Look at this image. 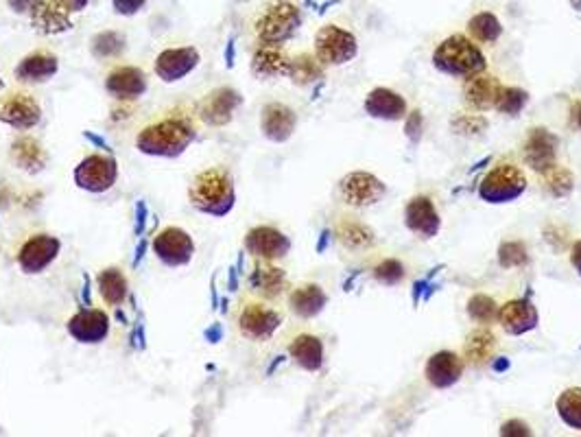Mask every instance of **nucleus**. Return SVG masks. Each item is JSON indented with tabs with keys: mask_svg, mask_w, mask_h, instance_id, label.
<instances>
[{
	"mask_svg": "<svg viewBox=\"0 0 581 437\" xmlns=\"http://www.w3.org/2000/svg\"><path fill=\"white\" fill-rule=\"evenodd\" d=\"M9 5L16 11H27V14L33 16L44 5V0H9Z\"/></svg>",
	"mask_w": 581,
	"mask_h": 437,
	"instance_id": "09e8293b",
	"label": "nucleus"
},
{
	"mask_svg": "<svg viewBox=\"0 0 581 437\" xmlns=\"http://www.w3.org/2000/svg\"><path fill=\"white\" fill-rule=\"evenodd\" d=\"M153 252L164 265L182 267L191 263L195 254V245L191 234H186L180 228H164L156 239H153Z\"/></svg>",
	"mask_w": 581,
	"mask_h": 437,
	"instance_id": "1a4fd4ad",
	"label": "nucleus"
},
{
	"mask_svg": "<svg viewBox=\"0 0 581 437\" xmlns=\"http://www.w3.org/2000/svg\"><path fill=\"white\" fill-rule=\"evenodd\" d=\"M529 103V92L516 86H503L501 94H498L496 101V110L507 116H518L527 108Z\"/></svg>",
	"mask_w": 581,
	"mask_h": 437,
	"instance_id": "58836bf2",
	"label": "nucleus"
},
{
	"mask_svg": "<svg viewBox=\"0 0 581 437\" xmlns=\"http://www.w3.org/2000/svg\"><path fill=\"white\" fill-rule=\"evenodd\" d=\"M498 350V339L494 333H490L488 328L472 330L466 339L464 346V359L472 365V368H483L485 363H490L494 359V354Z\"/></svg>",
	"mask_w": 581,
	"mask_h": 437,
	"instance_id": "c85d7f7f",
	"label": "nucleus"
},
{
	"mask_svg": "<svg viewBox=\"0 0 581 437\" xmlns=\"http://www.w3.org/2000/svg\"><path fill=\"white\" fill-rule=\"evenodd\" d=\"M291 59L280 44H260L252 57V73L260 79H274L289 75Z\"/></svg>",
	"mask_w": 581,
	"mask_h": 437,
	"instance_id": "393cba45",
	"label": "nucleus"
},
{
	"mask_svg": "<svg viewBox=\"0 0 581 437\" xmlns=\"http://www.w3.org/2000/svg\"><path fill=\"white\" fill-rule=\"evenodd\" d=\"M59 254V241L51 234H35L20 247L18 265L25 274H40Z\"/></svg>",
	"mask_w": 581,
	"mask_h": 437,
	"instance_id": "4468645a",
	"label": "nucleus"
},
{
	"mask_svg": "<svg viewBox=\"0 0 581 437\" xmlns=\"http://www.w3.org/2000/svg\"><path fill=\"white\" fill-rule=\"evenodd\" d=\"M374 278L385 287H394L405 278V265L396 261V258H385L383 263L374 267Z\"/></svg>",
	"mask_w": 581,
	"mask_h": 437,
	"instance_id": "37998d69",
	"label": "nucleus"
},
{
	"mask_svg": "<svg viewBox=\"0 0 581 437\" xmlns=\"http://www.w3.org/2000/svg\"><path fill=\"white\" fill-rule=\"evenodd\" d=\"M125 49V40L114 31H103L92 40V53L97 57H116Z\"/></svg>",
	"mask_w": 581,
	"mask_h": 437,
	"instance_id": "79ce46f5",
	"label": "nucleus"
},
{
	"mask_svg": "<svg viewBox=\"0 0 581 437\" xmlns=\"http://www.w3.org/2000/svg\"><path fill=\"white\" fill-rule=\"evenodd\" d=\"M501 90H503L501 81L492 75H485V70H483V73H477L466 79L464 99L472 110L485 112V110L496 108V101Z\"/></svg>",
	"mask_w": 581,
	"mask_h": 437,
	"instance_id": "b1692460",
	"label": "nucleus"
},
{
	"mask_svg": "<svg viewBox=\"0 0 581 437\" xmlns=\"http://www.w3.org/2000/svg\"><path fill=\"white\" fill-rule=\"evenodd\" d=\"M105 88L118 101H136L147 90V77L136 66H118L105 79Z\"/></svg>",
	"mask_w": 581,
	"mask_h": 437,
	"instance_id": "412c9836",
	"label": "nucleus"
},
{
	"mask_svg": "<svg viewBox=\"0 0 581 437\" xmlns=\"http://www.w3.org/2000/svg\"><path fill=\"white\" fill-rule=\"evenodd\" d=\"M422 132H424V121H422V114L415 110L407 116V123H405V134L407 138L411 140V143H420V138H422Z\"/></svg>",
	"mask_w": 581,
	"mask_h": 437,
	"instance_id": "a18cd8bd",
	"label": "nucleus"
},
{
	"mask_svg": "<svg viewBox=\"0 0 581 437\" xmlns=\"http://www.w3.org/2000/svg\"><path fill=\"white\" fill-rule=\"evenodd\" d=\"M188 197H191V204L199 212H204V215L225 217L236 202L234 182L228 171L208 169L195 177Z\"/></svg>",
	"mask_w": 581,
	"mask_h": 437,
	"instance_id": "7ed1b4c3",
	"label": "nucleus"
},
{
	"mask_svg": "<svg viewBox=\"0 0 581 437\" xmlns=\"http://www.w3.org/2000/svg\"><path fill=\"white\" fill-rule=\"evenodd\" d=\"M339 195L348 206L367 208L381 202L387 195V186L372 173L354 171L339 182Z\"/></svg>",
	"mask_w": 581,
	"mask_h": 437,
	"instance_id": "0eeeda50",
	"label": "nucleus"
},
{
	"mask_svg": "<svg viewBox=\"0 0 581 437\" xmlns=\"http://www.w3.org/2000/svg\"><path fill=\"white\" fill-rule=\"evenodd\" d=\"M527 191V177L516 164H498L479 184V197L485 204H509L523 197Z\"/></svg>",
	"mask_w": 581,
	"mask_h": 437,
	"instance_id": "39448f33",
	"label": "nucleus"
},
{
	"mask_svg": "<svg viewBox=\"0 0 581 437\" xmlns=\"http://www.w3.org/2000/svg\"><path fill=\"white\" fill-rule=\"evenodd\" d=\"M291 359L306 372H317L324 365V344L315 335H298L289 346Z\"/></svg>",
	"mask_w": 581,
	"mask_h": 437,
	"instance_id": "bb28decb",
	"label": "nucleus"
},
{
	"mask_svg": "<svg viewBox=\"0 0 581 437\" xmlns=\"http://www.w3.org/2000/svg\"><path fill=\"white\" fill-rule=\"evenodd\" d=\"M461 374H464V359L459 354L442 350L435 352L433 357L426 361L424 376L435 389H448L461 381Z\"/></svg>",
	"mask_w": 581,
	"mask_h": 437,
	"instance_id": "a211bd4d",
	"label": "nucleus"
},
{
	"mask_svg": "<svg viewBox=\"0 0 581 437\" xmlns=\"http://www.w3.org/2000/svg\"><path fill=\"white\" fill-rule=\"evenodd\" d=\"M145 223H147V204L138 202V223H136V232L138 234L145 230Z\"/></svg>",
	"mask_w": 581,
	"mask_h": 437,
	"instance_id": "3c124183",
	"label": "nucleus"
},
{
	"mask_svg": "<svg viewBox=\"0 0 581 437\" xmlns=\"http://www.w3.org/2000/svg\"><path fill=\"white\" fill-rule=\"evenodd\" d=\"M234 64V42H230V46H228V66H232Z\"/></svg>",
	"mask_w": 581,
	"mask_h": 437,
	"instance_id": "4d7b16f0",
	"label": "nucleus"
},
{
	"mask_svg": "<svg viewBox=\"0 0 581 437\" xmlns=\"http://www.w3.org/2000/svg\"><path fill=\"white\" fill-rule=\"evenodd\" d=\"M97 285H99V293L101 298L108 302L110 306H118L123 304L127 298V278L121 269L110 267L99 274L97 278Z\"/></svg>",
	"mask_w": 581,
	"mask_h": 437,
	"instance_id": "473e14b6",
	"label": "nucleus"
},
{
	"mask_svg": "<svg viewBox=\"0 0 581 437\" xmlns=\"http://www.w3.org/2000/svg\"><path fill=\"white\" fill-rule=\"evenodd\" d=\"M40 118H42L40 105L27 92H11L0 101V121L16 129H22V132L38 125Z\"/></svg>",
	"mask_w": 581,
	"mask_h": 437,
	"instance_id": "f8f14e48",
	"label": "nucleus"
},
{
	"mask_svg": "<svg viewBox=\"0 0 581 437\" xmlns=\"http://www.w3.org/2000/svg\"><path fill=\"white\" fill-rule=\"evenodd\" d=\"M359 53V42L354 33L337 25H326L315 35V55L326 66H343L352 62Z\"/></svg>",
	"mask_w": 581,
	"mask_h": 437,
	"instance_id": "423d86ee",
	"label": "nucleus"
},
{
	"mask_svg": "<svg viewBox=\"0 0 581 437\" xmlns=\"http://www.w3.org/2000/svg\"><path fill=\"white\" fill-rule=\"evenodd\" d=\"M365 112L367 116L378 118V121L396 123L407 118V101L389 88H374L365 97Z\"/></svg>",
	"mask_w": 581,
	"mask_h": 437,
	"instance_id": "5701e85b",
	"label": "nucleus"
},
{
	"mask_svg": "<svg viewBox=\"0 0 581 437\" xmlns=\"http://www.w3.org/2000/svg\"><path fill=\"white\" fill-rule=\"evenodd\" d=\"M68 333L81 344H99L110 333V317L99 309H81L70 317Z\"/></svg>",
	"mask_w": 581,
	"mask_h": 437,
	"instance_id": "6ab92c4d",
	"label": "nucleus"
},
{
	"mask_svg": "<svg viewBox=\"0 0 581 437\" xmlns=\"http://www.w3.org/2000/svg\"><path fill=\"white\" fill-rule=\"evenodd\" d=\"M503 437H529L531 429L523 420H507L501 427Z\"/></svg>",
	"mask_w": 581,
	"mask_h": 437,
	"instance_id": "49530a36",
	"label": "nucleus"
},
{
	"mask_svg": "<svg viewBox=\"0 0 581 437\" xmlns=\"http://www.w3.org/2000/svg\"><path fill=\"white\" fill-rule=\"evenodd\" d=\"M557 147H560V140H557L555 134H551L549 129L544 127H536L531 129L525 140L523 158L531 167V171H536L540 175L555 164Z\"/></svg>",
	"mask_w": 581,
	"mask_h": 437,
	"instance_id": "ddd939ff",
	"label": "nucleus"
},
{
	"mask_svg": "<svg viewBox=\"0 0 581 437\" xmlns=\"http://www.w3.org/2000/svg\"><path fill=\"white\" fill-rule=\"evenodd\" d=\"M405 226L418 234L420 239H435L442 230V217L437 215V210L429 197L418 195L405 206Z\"/></svg>",
	"mask_w": 581,
	"mask_h": 437,
	"instance_id": "dca6fc26",
	"label": "nucleus"
},
{
	"mask_svg": "<svg viewBox=\"0 0 581 437\" xmlns=\"http://www.w3.org/2000/svg\"><path fill=\"white\" fill-rule=\"evenodd\" d=\"M571 265H573V269L577 271V274L581 276V241H575V245H573V250H571Z\"/></svg>",
	"mask_w": 581,
	"mask_h": 437,
	"instance_id": "8fccbe9b",
	"label": "nucleus"
},
{
	"mask_svg": "<svg viewBox=\"0 0 581 437\" xmlns=\"http://www.w3.org/2000/svg\"><path fill=\"white\" fill-rule=\"evenodd\" d=\"M326 241H328V232H324V239H322V243H319V245H317V250H319V252H324V247H326Z\"/></svg>",
	"mask_w": 581,
	"mask_h": 437,
	"instance_id": "13d9d810",
	"label": "nucleus"
},
{
	"mask_svg": "<svg viewBox=\"0 0 581 437\" xmlns=\"http://www.w3.org/2000/svg\"><path fill=\"white\" fill-rule=\"evenodd\" d=\"M195 140V125L186 116H166L162 121L145 127L136 138V147L147 156L175 158Z\"/></svg>",
	"mask_w": 581,
	"mask_h": 437,
	"instance_id": "f257e3e1",
	"label": "nucleus"
},
{
	"mask_svg": "<svg viewBox=\"0 0 581 437\" xmlns=\"http://www.w3.org/2000/svg\"><path fill=\"white\" fill-rule=\"evenodd\" d=\"M328 304V295L319 285H302L298 289H293L289 306L291 311L302 317V320H311V317H317L326 309Z\"/></svg>",
	"mask_w": 581,
	"mask_h": 437,
	"instance_id": "cd10ccee",
	"label": "nucleus"
},
{
	"mask_svg": "<svg viewBox=\"0 0 581 437\" xmlns=\"http://www.w3.org/2000/svg\"><path fill=\"white\" fill-rule=\"evenodd\" d=\"M199 64V53L193 46L184 49H166L156 59V73L162 81H180L188 73H193Z\"/></svg>",
	"mask_w": 581,
	"mask_h": 437,
	"instance_id": "4be33fe9",
	"label": "nucleus"
},
{
	"mask_svg": "<svg viewBox=\"0 0 581 437\" xmlns=\"http://www.w3.org/2000/svg\"><path fill=\"white\" fill-rule=\"evenodd\" d=\"M57 66L55 55L38 51L22 59L16 68V77L20 81H31V84H42V81L51 79L57 73Z\"/></svg>",
	"mask_w": 581,
	"mask_h": 437,
	"instance_id": "c756f323",
	"label": "nucleus"
},
{
	"mask_svg": "<svg viewBox=\"0 0 581 437\" xmlns=\"http://www.w3.org/2000/svg\"><path fill=\"white\" fill-rule=\"evenodd\" d=\"M453 129L461 136H477L488 129V121L479 114H461L453 118Z\"/></svg>",
	"mask_w": 581,
	"mask_h": 437,
	"instance_id": "c03bdc74",
	"label": "nucleus"
},
{
	"mask_svg": "<svg viewBox=\"0 0 581 437\" xmlns=\"http://www.w3.org/2000/svg\"><path fill=\"white\" fill-rule=\"evenodd\" d=\"M245 250L256 256L258 261H278L291 250V241L287 234L271 226H258L249 230L245 236Z\"/></svg>",
	"mask_w": 581,
	"mask_h": 437,
	"instance_id": "9d476101",
	"label": "nucleus"
},
{
	"mask_svg": "<svg viewBox=\"0 0 581 437\" xmlns=\"http://www.w3.org/2000/svg\"><path fill=\"white\" fill-rule=\"evenodd\" d=\"M241 101H243L241 94L236 90L217 88L215 92H210L208 97L199 105L201 121L212 125V127H221L225 123H230L232 114L236 112V108H239Z\"/></svg>",
	"mask_w": 581,
	"mask_h": 437,
	"instance_id": "f3484780",
	"label": "nucleus"
},
{
	"mask_svg": "<svg viewBox=\"0 0 581 437\" xmlns=\"http://www.w3.org/2000/svg\"><path fill=\"white\" fill-rule=\"evenodd\" d=\"M295 125H298V116L284 103L265 105L263 116H260V129L271 143H287L295 132Z\"/></svg>",
	"mask_w": 581,
	"mask_h": 437,
	"instance_id": "aec40b11",
	"label": "nucleus"
},
{
	"mask_svg": "<svg viewBox=\"0 0 581 437\" xmlns=\"http://www.w3.org/2000/svg\"><path fill=\"white\" fill-rule=\"evenodd\" d=\"M496 320L507 335L523 337V335L531 333V330L538 328L540 315H538V309L533 306L531 300L518 298V300L505 302L501 309H498Z\"/></svg>",
	"mask_w": 581,
	"mask_h": 437,
	"instance_id": "9b49d317",
	"label": "nucleus"
},
{
	"mask_svg": "<svg viewBox=\"0 0 581 437\" xmlns=\"http://www.w3.org/2000/svg\"><path fill=\"white\" fill-rule=\"evenodd\" d=\"M468 33L474 42L494 44L503 35V25L490 11H481V14L470 18Z\"/></svg>",
	"mask_w": 581,
	"mask_h": 437,
	"instance_id": "f704fd0d",
	"label": "nucleus"
},
{
	"mask_svg": "<svg viewBox=\"0 0 581 437\" xmlns=\"http://www.w3.org/2000/svg\"><path fill=\"white\" fill-rule=\"evenodd\" d=\"M542 175V184L547 191L553 195V197H568L573 193V188H575V177L573 173L568 171L566 167H560V164H553V167H549Z\"/></svg>",
	"mask_w": 581,
	"mask_h": 437,
	"instance_id": "4c0bfd02",
	"label": "nucleus"
},
{
	"mask_svg": "<svg viewBox=\"0 0 581 437\" xmlns=\"http://www.w3.org/2000/svg\"><path fill=\"white\" fill-rule=\"evenodd\" d=\"M70 5L66 0H44V5L33 14V22L44 33H62L70 29Z\"/></svg>",
	"mask_w": 581,
	"mask_h": 437,
	"instance_id": "7c9ffc66",
	"label": "nucleus"
},
{
	"mask_svg": "<svg viewBox=\"0 0 581 437\" xmlns=\"http://www.w3.org/2000/svg\"><path fill=\"white\" fill-rule=\"evenodd\" d=\"M289 77L293 79V84L298 86H311L315 81L324 77V64L319 62L317 55H308L302 53L295 59H291V68H289Z\"/></svg>",
	"mask_w": 581,
	"mask_h": 437,
	"instance_id": "c9c22d12",
	"label": "nucleus"
},
{
	"mask_svg": "<svg viewBox=\"0 0 581 437\" xmlns=\"http://www.w3.org/2000/svg\"><path fill=\"white\" fill-rule=\"evenodd\" d=\"M337 239L348 247V250H363L374 243V232L357 221H341L337 226Z\"/></svg>",
	"mask_w": 581,
	"mask_h": 437,
	"instance_id": "e433bc0d",
	"label": "nucleus"
},
{
	"mask_svg": "<svg viewBox=\"0 0 581 437\" xmlns=\"http://www.w3.org/2000/svg\"><path fill=\"white\" fill-rule=\"evenodd\" d=\"M118 167L112 156H101V153H92V156L83 158L79 167L75 169V182L83 191L90 193H105L110 191L116 182Z\"/></svg>",
	"mask_w": 581,
	"mask_h": 437,
	"instance_id": "6e6552de",
	"label": "nucleus"
},
{
	"mask_svg": "<svg viewBox=\"0 0 581 437\" xmlns=\"http://www.w3.org/2000/svg\"><path fill=\"white\" fill-rule=\"evenodd\" d=\"M147 0H112V5L114 9L118 11V14H125V16H132L136 14V11H140L142 7H145Z\"/></svg>",
	"mask_w": 581,
	"mask_h": 437,
	"instance_id": "de8ad7c7",
	"label": "nucleus"
},
{
	"mask_svg": "<svg viewBox=\"0 0 581 437\" xmlns=\"http://www.w3.org/2000/svg\"><path fill=\"white\" fill-rule=\"evenodd\" d=\"M282 324V315L265 304H247L239 315L241 333L252 341H265Z\"/></svg>",
	"mask_w": 581,
	"mask_h": 437,
	"instance_id": "2eb2a0df",
	"label": "nucleus"
},
{
	"mask_svg": "<svg viewBox=\"0 0 581 437\" xmlns=\"http://www.w3.org/2000/svg\"><path fill=\"white\" fill-rule=\"evenodd\" d=\"M249 285L265 300H274L287 287V274L271 261H258L252 276H249Z\"/></svg>",
	"mask_w": 581,
	"mask_h": 437,
	"instance_id": "a878e982",
	"label": "nucleus"
},
{
	"mask_svg": "<svg viewBox=\"0 0 581 437\" xmlns=\"http://www.w3.org/2000/svg\"><path fill=\"white\" fill-rule=\"evenodd\" d=\"M0 90H3V79H0Z\"/></svg>",
	"mask_w": 581,
	"mask_h": 437,
	"instance_id": "052dcab7",
	"label": "nucleus"
},
{
	"mask_svg": "<svg viewBox=\"0 0 581 437\" xmlns=\"http://www.w3.org/2000/svg\"><path fill=\"white\" fill-rule=\"evenodd\" d=\"M300 25V9L289 0H276L256 20V35L263 44H284L298 33Z\"/></svg>",
	"mask_w": 581,
	"mask_h": 437,
	"instance_id": "20e7f679",
	"label": "nucleus"
},
{
	"mask_svg": "<svg viewBox=\"0 0 581 437\" xmlns=\"http://www.w3.org/2000/svg\"><path fill=\"white\" fill-rule=\"evenodd\" d=\"M206 337H208V341H212V344H215V341L221 339V326L217 324V326H212L210 330H206Z\"/></svg>",
	"mask_w": 581,
	"mask_h": 437,
	"instance_id": "864d4df0",
	"label": "nucleus"
},
{
	"mask_svg": "<svg viewBox=\"0 0 581 437\" xmlns=\"http://www.w3.org/2000/svg\"><path fill=\"white\" fill-rule=\"evenodd\" d=\"M557 416L568 429L581 431V387H568L555 400Z\"/></svg>",
	"mask_w": 581,
	"mask_h": 437,
	"instance_id": "72a5a7b5",
	"label": "nucleus"
},
{
	"mask_svg": "<svg viewBox=\"0 0 581 437\" xmlns=\"http://www.w3.org/2000/svg\"><path fill=\"white\" fill-rule=\"evenodd\" d=\"M468 315L472 322H477L481 326H490L498 317V304L485 293L472 295L468 300Z\"/></svg>",
	"mask_w": 581,
	"mask_h": 437,
	"instance_id": "ea45409f",
	"label": "nucleus"
},
{
	"mask_svg": "<svg viewBox=\"0 0 581 437\" xmlns=\"http://www.w3.org/2000/svg\"><path fill=\"white\" fill-rule=\"evenodd\" d=\"M571 118H573L575 127L581 129V101H575V103H573V108H571Z\"/></svg>",
	"mask_w": 581,
	"mask_h": 437,
	"instance_id": "603ef678",
	"label": "nucleus"
},
{
	"mask_svg": "<svg viewBox=\"0 0 581 437\" xmlns=\"http://www.w3.org/2000/svg\"><path fill=\"white\" fill-rule=\"evenodd\" d=\"M433 66L444 75L468 79L477 73H483L485 66V55L468 35L455 33L446 38L444 42L437 44V49L433 51Z\"/></svg>",
	"mask_w": 581,
	"mask_h": 437,
	"instance_id": "f03ea898",
	"label": "nucleus"
},
{
	"mask_svg": "<svg viewBox=\"0 0 581 437\" xmlns=\"http://www.w3.org/2000/svg\"><path fill=\"white\" fill-rule=\"evenodd\" d=\"M571 5L575 11H581V0H571Z\"/></svg>",
	"mask_w": 581,
	"mask_h": 437,
	"instance_id": "bf43d9fd",
	"label": "nucleus"
},
{
	"mask_svg": "<svg viewBox=\"0 0 581 437\" xmlns=\"http://www.w3.org/2000/svg\"><path fill=\"white\" fill-rule=\"evenodd\" d=\"M507 365H509L507 359H498V361L494 359V370H496V372H505V370H507Z\"/></svg>",
	"mask_w": 581,
	"mask_h": 437,
	"instance_id": "6e6d98bb",
	"label": "nucleus"
},
{
	"mask_svg": "<svg viewBox=\"0 0 581 437\" xmlns=\"http://www.w3.org/2000/svg\"><path fill=\"white\" fill-rule=\"evenodd\" d=\"M498 263L505 269H516L529 263V252L527 245L520 241H505L498 247Z\"/></svg>",
	"mask_w": 581,
	"mask_h": 437,
	"instance_id": "a19ab883",
	"label": "nucleus"
},
{
	"mask_svg": "<svg viewBox=\"0 0 581 437\" xmlns=\"http://www.w3.org/2000/svg\"><path fill=\"white\" fill-rule=\"evenodd\" d=\"M11 158L16 160V164L22 171H29V173L42 171L46 167V160H49L44 147L31 136H22L16 140L14 147H11Z\"/></svg>",
	"mask_w": 581,
	"mask_h": 437,
	"instance_id": "2f4dec72",
	"label": "nucleus"
},
{
	"mask_svg": "<svg viewBox=\"0 0 581 437\" xmlns=\"http://www.w3.org/2000/svg\"><path fill=\"white\" fill-rule=\"evenodd\" d=\"M66 3L70 5V9H73V11H79L81 7L88 5V0H66Z\"/></svg>",
	"mask_w": 581,
	"mask_h": 437,
	"instance_id": "5fc2aeb1",
	"label": "nucleus"
}]
</instances>
